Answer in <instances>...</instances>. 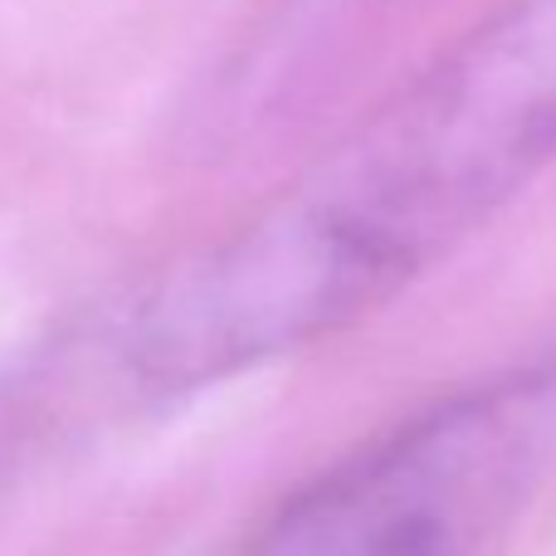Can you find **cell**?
<instances>
[{
    "mask_svg": "<svg viewBox=\"0 0 556 556\" xmlns=\"http://www.w3.org/2000/svg\"><path fill=\"white\" fill-rule=\"evenodd\" d=\"M556 440V362L420 405L293 489L225 556H483Z\"/></svg>",
    "mask_w": 556,
    "mask_h": 556,
    "instance_id": "obj_2",
    "label": "cell"
},
{
    "mask_svg": "<svg viewBox=\"0 0 556 556\" xmlns=\"http://www.w3.org/2000/svg\"><path fill=\"white\" fill-rule=\"evenodd\" d=\"M556 162V0H508L260 215L103 323L127 395H181L352 327Z\"/></svg>",
    "mask_w": 556,
    "mask_h": 556,
    "instance_id": "obj_1",
    "label": "cell"
},
{
    "mask_svg": "<svg viewBox=\"0 0 556 556\" xmlns=\"http://www.w3.org/2000/svg\"><path fill=\"white\" fill-rule=\"evenodd\" d=\"M54 410H68V395L49 356H39L29 371L5 376L0 381V464L15 459V450L35 440L45 420H54Z\"/></svg>",
    "mask_w": 556,
    "mask_h": 556,
    "instance_id": "obj_3",
    "label": "cell"
}]
</instances>
